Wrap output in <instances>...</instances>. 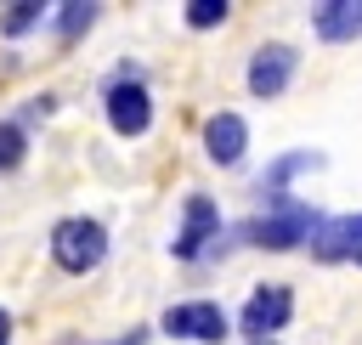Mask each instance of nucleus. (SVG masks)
<instances>
[{
  "instance_id": "9d476101",
  "label": "nucleus",
  "mask_w": 362,
  "mask_h": 345,
  "mask_svg": "<svg viewBox=\"0 0 362 345\" xmlns=\"http://www.w3.org/2000/svg\"><path fill=\"white\" fill-rule=\"evenodd\" d=\"M328 158L322 153H311V147H294V153H277L266 170H260V192H266V204H283V192H288V181L294 175H311V170H322Z\"/></svg>"
},
{
  "instance_id": "a211bd4d",
  "label": "nucleus",
  "mask_w": 362,
  "mask_h": 345,
  "mask_svg": "<svg viewBox=\"0 0 362 345\" xmlns=\"http://www.w3.org/2000/svg\"><path fill=\"white\" fill-rule=\"evenodd\" d=\"M255 345H277V339H255Z\"/></svg>"
},
{
  "instance_id": "ddd939ff",
  "label": "nucleus",
  "mask_w": 362,
  "mask_h": 345,
  "mask_svg": "<svg viewBox=\"0 0 362 345\" xmlns=\"http://www.w3.org/2000/svg\"><path fill=\"white\" fill-rule=\"evenodd\" d=\"M23 158H28V130H23L17 119H0V175L17 170Z\"/></svg>"
},
{
  "instance_id": "4468645a",
  "label": "nucleus",
  "mask_w": 362,
  "mask_h": 345,
  "mask_svg": "<svg viewBox=\"0 0 362 345\" xmlns=\"http://www.w3.org/2000/svg\"><path fill=\"white\" fill-rule=\"evenodd\" d=\"M96 11H102V6H79V0L57 6V34H62V40H79V34L96 23Z\"/></svg>"
},
{
  "instance_id": "dca6fc26",
  "label": "nucleus",
  "mask_w": 362,
  "mask_h": 345,
  "mask_svg": "<svg viewBox=\"0 0 362 345\" xmlns=\"http://www.w3.org/2000/svg\"><path fill=\"white\" fill-rule=\"evenodd\" d=\"M113 345H147V328H130V334H119Z\"/></svg>"
},
{
  "instance_id": "423d86ee",
  "label": "nucleus",
  "mask_w": 362,
  "mask_h": 345,
  "mask_svg": "<svg viewBox=\"0 0 362 345\" xmlns=\"http://www.w3.org/2000/svg\"><path fill=\"white\" fill-rule=\"evenodd\" d=\"M305 249L322 266H362V215H328V221H317L311 238H305Z\"/></svg>"
},
{
  "instance_id": "20e7f679",
  "label": "nucleus",
  "mask_w": 362,
  "mask_h": 345,
  "mask_svg": "<svg viewBox=\"0 0 362 345\" xmlns=\"http://www.w3.org/2000/svg\"><path fill=\"white\" fill-rule=\"evenodd\" d=\"M288 317H294V288L288 283H260L238 311V334H249V345L255 339H277L288 328Z\"/></svg>"
},
{
  "instance_id": "f03ea898",
  "label": "nucleus",
  "mask_w": 362,
  "mask_h": 345,
  "mask_svg": "<svg viewBox=\"0 0 362 345\" xmlns=\"http://www.w3.org/2000/svg\"><path fill=\"white\" fill-rule=\"evenodd\" d=\"M51 260L68 271V277H85L107 260V226L90 221V215H68L51 226Z\"/></svg>"
},
{
  "instance_id": "7ed1b4c3",
  "label": "nucleus",
  "mask_w": 362,
  "mask_h": 345,
  "mask_svg": "<svg viewBox=\"0 0 362 345\" xmlns=\"http://www.w3.org/2000/svg\"><path fill=\"white\" fill-rule=\"evenodd\" d=\"M322 215H311L305 204H294V198H283V204H272L266 215H255L249 226H243V238L255 243V249H300L305 238H311V226H317Z\"/></svg>"
},
{
  "instance_id": "6e6552de",
  "label": "nucleus",
  "mask_w": 362,
  "mask_h": 345,
  "mask_svg": "<svg viewBox=\"0 0 362 345\" xmlns=\"http://www.w3.org/2000/svg\"><path fill=\"white\" fill-rule=\"evenodd\" d=\"M294 68H300V51L294 45H283V40H272V45H260L255 57H249V90L260 96V102H272V96H283L288 90V79H294Z\"/></svg>"
},
{
  "instance_id": "2eb2a0df",
  "label": "nucleus",
  "mask_w": 362,
  "mask_h": 345,
  "mask_svg": "<svg viewBox=\"0 0 362 345\" xmlns=\"http://www.w3.org/2000/svg\"><path fill=\"white\" fill-rule=\"evenodd\" d=\"M226 11H232L226 0H187V6H181L187 28H221V23H226Z\"/></svg>"
},
{
  "instance_id": "1a4fd4ad",
  "label": "nucleus",
  "mask_w": 362,
  "mask_h": 345,
  "mask_svg": "<svg viewBox=\"0 0 362 345\" xmlns=\"http://www.w3.org/2000/svg\"><path fill=\"white\" fill-rule=\"evenodd\" d=\"M243 147H249L243 113H209V119H204V158H209V164L232 170V164L243 158Z\"/></svg>"
},
{
  "instance_id": "f3484780",
  "label": "nucleus",
  "mask_w": 362,
  "mask_h": 345,
  "mask_svg": "<svg viewBox=\"0 0 362 345\" xmlns=\"http://www.w3.org/2000/svg\"><path fill=\"white\" fill-rule=\"evenodd\" d=\"M0 345H11V311H0Z\"/></svg>"
},
{
  "instance_id": "f257e3e1",
  "label": "nucleus",
  "mask_w": 362,
  "mask_h": 345,
  "mask_svg": "<svg viewBox=\"0 0 362 345\" xmlns=\"http://www.w3.org/2000/svg\"><path fill=\"white\" fill-rule=\"evenodd\" d=\"M102 113H107L113 136H124V141L147 136L153 130V90H147V79L136 68H119L107 79V90H102Z\"/></svg>"
},
{
  "instance_id": "39448f33",
  "label": "nucleus",
  "mask_w": 362,
  "mask_h": 345,
  "mask_svg": "<svg viewBox=\"0 0 362 345\" xmlns=\"http://www.w3.org/2000/svg\"><path fill=\"white\" fill-rule=\"evenodd\" d=\"M158 328L170 334V339H192V345H221L226 334H232V317L215 305V300H181V305H170L164 317H158Z\"/></svg>"
},
{
  "instance_id": "0eeeda50",
  "label": "nucleus",
  "mask_w": 362,
  "mask_h": 345,
  "mask_svg": "<svg viewBox=\"0 0 362 345\" xmlns=\"http://www.w3.org/2000/svg\"><path fill=\"white\" fill-rule=\"evenodd\" d=\"M215 238H221V209H215L204 192H192V198L181 204V226H175V238H170V255H175V260H198Z\"/></svg>"
},
{
  "instance_id": "f8f14e48",
  "label": "nucleus",
  "mask_w": 362,
  "mask_h": 345,
  "mask_svg": "<svg viewBox=\"0 0 362 345\" xmlns=\"http://www.w3.org/2000/svg\"><path fill=\"white\" fill-rule=\"evenodd\" d=\"M40 17H45V6H40V0H17V6H6V11H0V34H6V40H17V34H28V28H40Z\"/></svg>"
},
{
  "instance_id": "9b49d317",
  "label": "nucleus",
  "mask_w": 362,
  "mask_h": 345,
  "mask_svg": "<svg viewBox=\"0 0 362 345\" xmlns=\"http://www.w3.org/2000/svg\"><path fill=\"white\" fill-rule=\"evenodd\" d=\"M311 28H317V40H328V45L356 40V34H362V0H322V6H311Z\"/></svg>"
}]
</instances>
